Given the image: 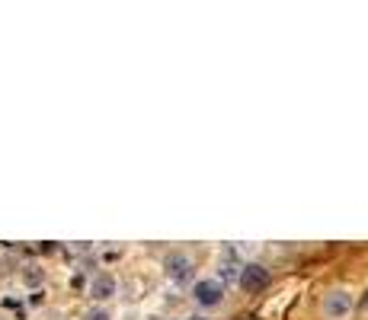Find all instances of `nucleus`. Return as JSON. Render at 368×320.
<instances>
[{
  "instance_id": "nucleus-2",
  "label": "nucleus",
  "mask_w": 368,
  "mask_h": 320,
  "mask_svg": "<svg viewBox=\"0 0 368 320\" xmlns=\"http://www.w3.org/2000/svg\"><path fill=\"white\" fill-rule=\"evenodd\" d=\"M240 285H244L246 292H263V288L269 285V272H266L260 263H246L244 272H240Z\"/></svg>"
},
{
  "instance_id": "nucleus-5",
  "label": "nucleus",
  "mask_w": 368,
  "mask_h": 320,
  "mask_svg": "<svg viewBox=\"0 0 368 320\" xmlns=\"http://www.w3.org/2000/svg\"><path fill=\"white\" fill-rule=\"evenodd\" d=\"M189 269H193V263L186 260V256H170L167 260V272L176 282H186V279H189Z\"/></svg>"
},
{
  "instance_id": "nucleus-1",
  "label": "nucleus",
  "mask_w": 368,
  "mask_h": 320,
  "mask_svg": "<svg viewBox=\"0 0 368 320\" xmlns=\"http://www.w3.org/2000/svg\"><path fill=\"white\" fill-rule=\"evenodd\" d=\"M193 298L202 304V308H215V304H221V298H224V285H221L218 279H205V282H195Z\"/></svg>"
},
{
  "instance_id": "nucleus-6",
  "label": "nucleus",
  "mask_w": 368,
  "mask_h": 320,
  "mask_svg": "<svg viewBox=\"0 0 368 320\" xmlns=\"http://www.w3.org/2000/svg\"><path fill=\"white\" fill-rule=\"evenodd\" d=\"M84 320H109V311H103V308H93V311L84 314Z\"/></svg>"
},
{
  "instance_id": "nucleus-3",
  "label": "nucleus",
  "mask_w": 368,
  "mask_h": 320,
  "mask_svg": "<svg viewBox=\"0 0 368 320\" xmlns=\"http://www.w3.org/2000/svg\"><path fill=\"white\" fill-rule=\"evenodd\" d=\"M113 294H115V279L109 276V272H103V276H97L90 282V298L106 301V298H113Z\"/></svg>"
},
{
  "instance_id": "nucleus-7",
  "label": "nucleus",
  "mask_w": 368,
  "mask_h": 320,
  "mask_svg": "<svg viewBox=\"0 0 368 320\" xmlns=\"http://www.w3.org/2000/svg\"><path fill=\"white\" fill-rule=\"evenodd\" d=\"M26 282L29 285H32V282H42V276H39V272H26Z\"/></svg>"
},
{
  "instance_id": "nucleus-8",
  "label": "nucleus",
  "mask_w": 368,
  "mask_h": 320,
  "mask_svg": "<svg viewBox=\"0 0 368 320\" xmlns=\"http://www.w3.org/2000/svg\"><path fill=\"white\" fill-rule=\"evenodd\" d=\"M365 311H368V298H365Z\"/></svg>"
},
{
  "instance_id": "nucleus-4",
  "label": "nucleus",
  "mask_w": 368,
  "mask_h": 320,
  "mask_svg": "<svg viewBox=\"0 0 368 320\" xmlns=\"http://www.w3.org/2000/svg\"><path fill=\"white\" fill-rule=\"evenodd\" d=\"M324 311L330 314V317H342V314H349V294L333 292V294H330V298L324 301Z\"/></svg>"
}]
</instances>
